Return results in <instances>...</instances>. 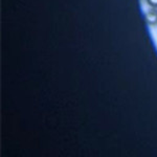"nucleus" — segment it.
Returning a JSON list of instances; mask_svg holds the SVG:
<instances>
[{"label":"nucleus","mask_w":157,"mask_h":157,"mask_svg":"<svg viewBox=\"0 0 157 157\" xmlns=\"http://www.w3.org/2000/svg\"><path fill=\"white\" fill-rule=\"evenodd\" d=\"M145 19L148 25L150 26H156L157 25V9L150 7L145 14Z\"/></svg>","instance_id":"nucleus-1"},{"label":"nucleus","mask_w":157,"mask_h":157,"mask_svg":"<svg viewBox=\"0 0 157 157\" xmlns=\"http://www.w3.org/2000/svg\"><path fill=\"white\" fill-rule=\"evenodd\" d=\"M146 2L149 6V7H155V9H157V0H146Z\"/></svg>","instance_id":"nucleus-2"}]
</instances>
